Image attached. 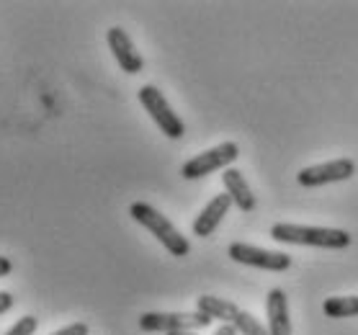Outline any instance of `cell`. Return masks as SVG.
<instances>
[{
	"label": "cell",
	"mask_w": 358,
	"mask_h": 335,
	"mask_svg": "<svg viewBox=\"0 0 358 335\" xmlns=\"http://www.w3.org/2000/svg\"><path fill=\"white\" fill-rule=\"evenodd\" d=\"M271 237L276 243H292V245H312V248H327V250H341L353 243L350 232L335 227H310V224H273Z\"/></svg>",
	"instance_id": "6da1fadb"
},
{
	"label": "cell",
	"mask_w": 358,
	"mask_h": 335,
	"mask_svg": "<svg viewBox=\"0 0 358 335\" xmlns=\"http://www.w3.org/2000/svg\"><path fill=\"white\" fill-rule=\"evenodd\" d=\"M129 214H131V220L139 222L147 232H152L171 255H176V258H186V255L191 253V243L180 235L178 227H176L163 212H157L155 206L145 204V201H134V204L129 206Z\"/></svg>",
	"instance_id": "7a4b0ae2"
},
{
	"label": "cell",
	"mask_w": 358,
	"mask_h": 335,
	"mask_svg": "<svg viewBox=\"0 0 358 335\" xmlns=\"http://www.w3.org/2000/svg\"><path fill=\"white\" fill-rule=\"evenodd\" d=\"M196 310L209 315L212 320H222L224 325H232L240 335H268V327L250 312L240 310L235 302L220 299V297L203 294L196 299Z\"/></svg>",
	"instance_id": "3957f363"
},
{
	"label": "cell",
	"mask_w": 358,
	"mask_h": 335,
	"mask_svg": "<svg viewBox=\"0 0 358 335\" xmlns=\"http://www.w3.org/2000/svg\"><path fill=\"white\" fill-rule=\"evenodd\" d=\"M139 104L145 106V111L152 116V122L157 124V129L163 131L168 139H180L186 134V124L180 122V116L176 114L168 104V99L163 96V90L155 85H142L139 88Z\"/></svg>",
	"instance_id": "277c9868"
},
{
	"label": "cell",
	"mask_w": 358,
	"mask_h": 335,
	"mask_svg": "<svg viewBox=\"0 0 358 335\" xmlns=\"http://www.w3.org/2000/svg\"><path fill=\"white\" fill-rule=\"evenodd\" d=\"M237 157H240L237 142H222V145H217V148L203 150V152L194 155L191 160H186L183 168H180V176L188 180L203 178V176H212L214 171H227Z\"/></svg>",
	"instance_id": "5b68a950"
},
{
	"label": "cell",
	"mask_w": 358,
	"mask_h": 335,
	"mask_svg": "<svg viewBox=\"0 0 358 335\" xmlns=\"http://www.w3.org/2000/svg\"><path fill=\"white\" fill-rule=\"evenodd\" d=\"M212 325V318L203 312H145L139 327L145 333H176V330H201Z\"/></svg>",
	"instance_id": "8992f818"
},
{
	"label": "cell",
	"mask_w": 358,
	"mask_h": 335,
	"mask_svg": "<svg viewBox=\"0 0 358 335\" xmlns=\"http://www.w3.org/2000/svg\"><path fill=\"white\" fill-rule=\"evenodd\" d=\"M227 253L232 261L261 271L281 273V271L292 269V255L281 253V250H266V248H255V245H248V243H232Z\"/></svg>",
	"instance_id": "52a82bcc"
},
{
	"label": "cell",
	"mask_w": 358,
	"mask_h": 335,
	"mask_svg": "<svg viewBox=\"0 0 358 335\" xmlns=\"http://www.w3.org/2000/svg\"><path fill=\"white\" fill-rule=\"evenodd\" d=\"M353 176H356V163L350 157H338V160L301 168L299 176H296V183L304 188H315L327 186V183H341V180H348Z\"/></svg>",
	"instance_id": "ba28073f"
},
{
	"label": "cell",
	"mask_w": 358,
	"mask_h": 335,
	"mask_svg": "<svg viewBox=\"0 0 358 335\" xmlns=\"http://www.w3.org/2000/svg\"><path fill=\"white\" fill-rule=\"evenodd\" d=\"M106 39H108V47H111V52H114L116 62H119V67H122L124 73H129V75L142 73L145 59H142V55H139L137 47H134V41L129 39V34L124 31L122 26L108 29Z\"/></svg>",
	"instance_id": "9c48e42d"
},
{
	"label": "cell",
	"mask_w": 358,
	"mask_h": 335,
	"mask_svg": "<svg viewBox=\"0 0 358 335\" xmlns=\"http://www.w3.org/2000/svg\"><path fill=\"white\" fill-rule=\"evenodd\" d=\"M266 315H268V335H292V318H289V299L284 289H271L266 297Z\"/></svg>",
	"instance_id": "30bf717a"
},
{
	"label": "cell",
	"mask_w": 358,
	"mask_h": 335,
	"mask_svg": "<svg viewBox=\"0 0 358 335\" xmlns=\"http://www.w3.org/2000/svg\"><path fill=\"white\" fill-rule=\"evenodd\" d=\"M229 206H232L229 194H217V197H212V201L203 206L201 214L194 220V235L196 237H212L214 229L220 227V222L227 217Z\"/></svg>",
	"instance_id": "8fae6325"
},
{
	"label": "cell",
	"mask_w": 358,
	"mask_h": 335,
	"mask_svg": "<svg viewBox=\"0 0 358 335\" xmlns=\"http://www.w3.org/2000/svg\"><path fill=\"white\" fill-rule=\"evenodd\" d=\"M222 183H224V194H229L232 204L240 212H252L255 209V197H252L250 183L245 180V176L237 168H227L222 173Z\"/></svg>",
	"instance_id": "7c38bea8"
},
{
	"label": "cell",
	"mask_w": 358,
	"mask_h": 335,
	"mask_svg": "<svg viewBox=\"0 0 358 335\" xmlns=\"http://www.w3.org/2000/svg\"><path fill=\"white\" fill-rule=\"evenodd\" d=\"M322 312L333 320L358 318V297H330L322 302Z\"/></svg>",
	"instance_id": "4fadbf2b"
},
{
	"label": "cell",
	"mask_w": 358,
	"mask_h": 335,
	"mask_svg": "<svg viewBox=\"0 0 358 335\" xmlns=\"http://www.w3.org/2000/svg\"><path fill=\"white\" fill-rule=\"evenodd\" d=\"M36 327H39V320L34 318V315H24V318L18 320L16 325L10 327L6 335H34L36 333Z\"/></svg>",
	"instance_id": "5bb4252c"
},
{
	"label": "cell",
	"mask_w": 358,
	"mask_h": 335,
	"mask_svg": "<svg viewBox=\"0 0 358 335\" xmlns=\"http://www.w3.org/2000/svg\"><path fill=\"white\" fill-rule=\"evenodd\" d=\"M52 335H88V325L85 322H73V325L62 327V330H55Z\"/></svg>",
	"instance_id": "9a60e30c"
},
{
	"label": "cell",
	"mask_w": 358,
	"mask_h": 335,
	"mask_svg": "<svg viewBox=\"0 0 358 335\" xmlns=\"http://www.w3.org/2000/svg\"><path fill=\"white\" fill-rule=\"evenodd\" d=\"M10 307H13V297L8 292H0V315H6Z\"/></svg>",
	"instance_id": "2e32d148"
},
{
	"label": "cell",
	"mask_w": 358,
	"mask_h": 335,
	"mask_svg": "<svg viewBox=\"0 0 358 335\" xmlns=\"http://www.w3.org/2000/svg\"><path fill=\"white\" fill-rule=\"evenodd\" d=\"M10 271H13V263H10V258H6V255H0V278L8 276Z\"/></svg>",
	"instance_id": "e0dca14e"
},
{
	"label": "cell",
	"mask_w": 358,
	"mask_h": 335,
	"mask_svg": "<svg viewBox=\"0 0 358 335\" xmlns=\"http://www.w3.org/2000/svg\"><path fill=\"white\" fill-rule=\"evenodd\" d=\"M214 335H237V330L232 325H224V322H222V325L214 330Z\"/></svg>",
	"instance_id": "ac0fdd59"
},
{
	"label": "cell",
	"mask_w": 358,
	"mask_h": 335,
	"mask_svg": "<svg viewBox=\"0 0 358 335\" xmlns=\"http://www.w3.org/2000/svg\"><path fill=\"white\" fill-rule=\"evenodd\" d=\"M168 335H196L194 330H176V333H168Z\"/></svg>",
	"instance_id": "d6986e66"
}]
</instances>
